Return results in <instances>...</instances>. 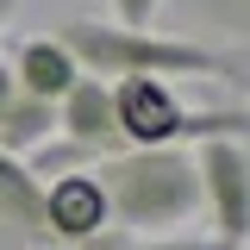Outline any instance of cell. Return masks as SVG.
<instances>
[{
  "label": "cell",
  "mask_w": 250,
  "mask_h": 250,
  "mask_svg": "<svg viewBox=\"0 0 250 250\" xmlns=\"http://www.w3.org/2000/svg\"><path fill=\"white\" fill-rule=\"evenodd\" d=\"M50 38L75 57L82 75L106 82V88L113 82H169V75H219V82L244 75V50H213V44L169 38V31H125L113 19H88V13H69Z\"/></svg>",
  "instance_id": "obj_1"
},
{
  "label": "cell",
  "mask_w": 250,
  "mask_h": 250,
  "mask_svg": "<svg viewBox=\"0 0 250 250\" xmlns=\"http://www.w3.org/2000/svg\"><path fill=\"white\" fill-rule=\"evenodd\" d=\"M100 194H106V219L113 238H169L175 225L200 213V175H194V150H119L88 169Z\"/></svg>",
  "instance_id": "obj_2"
},
{
  "label": "cell",
  "mask_w": 250,
  "mask_h": 250,
  "mask_svg": "<svg viewBox=\"0 0 250 250\" xmlns=\"http://www.w3.org/2000/svg\"><path fill=\"white\" fill-rule=\"evenodd\" d=\"M194 175H200V207L213 219V238L244 250V231H250V156H244V138H207V144H194Z\"/></svg>",
  "instance_id": "obj_3"
},
{
  "label": "cell",
  "mask_w": 250,
  "mask_h": 250,
  "mask_svg": "<svg viewBox=\"0 0 250 250\" xmlns=\"http://www.w3.org/2000/svg\"><path fill=\"white\" fill-rule=\"evenodd\" d=\"M113 125L125 150H188V106L169 82H113Z\"/></svg>",
  "instance_id": "obj_4"
},
{
  "label": "cell",
  "mask_w": 250,
  "mask_h": 250,
  "mask_svg": "<svg viewBox=\"0 0 250 250\" xmlns=\"http://www.w3.org/2000/svg\"><path fill=\"white\" fill-rule=\"evenodd\" d=\"M44 225L50 244L69 250H113V219H106V194L88 169H62L57 182H44Z\"/></svg>",
  "instance_id": "obj_5"
},
{
  "label": "cell",
  "mask_w": 250,
  "mask_h": 250,
  "mask_svg": "<svg viewBox=\"0 0 250 250\" xmlns=\"http://www.w3.org/2000/svg\"><path fill=\"white\" fill-rule=\"evenodd\" d=\"M0 250H57L44 225V182L13 156H0Z\"/></svg>",
  "instance_id": "obj_6"
},
{
  "label": "cell",
  "mask_w": 250,
  "mask_h": 250,
  "mask_svg": "<svg viewBox=\"0 0 250 250\" xmlns=\"http://www.w3.org/2000/svg\"><path fill=\"white\" fill-rule=\"evenodd\" d=\"M6 69H13V88L25 94V100H44V106H57L62 94L82 82L75 57L62 50L57 38H25V44H19V57L6 62Z\"/></svg>",
  "instance_id": "obj_7"
},
{
  "label": "cell",
  "mask_w": 250,
  "mask_h": 250,
  "mask_svg": "<svg viewBox=\"0 0 250 250\" xmlns=\"http://www.w3.org/2000/svg\"><path fill=\"white\" fill-rule=\"evenodd\" d=\"M113 250H238V244H219L213 231H169V238H125Z\"/></svg>",
  "instance_id": "obj_8"
},
{
  "label": "cell",
  "mask_w": 250,
  "mask_h": 250,
  "mask_svg": "<svg viewBox=\"0 0 250 250\" xmlns=\"http://www.w3.org/2000/svg\"><path fill=\"white\" fill-rule=\"evenodd\" d=\"M200 19H213L225 38H244V25H250V0H188Z\"/></svg>",
  "instance_id": "obj_9"
},
{
  "label": "cell",
  "mask_w": 250,
  "mask_h": 250,
  "mask_svg": "<svg viewBox=\"0 0 250 250\" xmlns=\"http://www.w3.org/2000/svg\"><path fill=\"white\" fill-rule=\"evenodd\" d=\"M106 6H113V25L150 31V19H156V6H163V0H106Z\"/></svg>",
  "instance_id": "obj_10"
},
{
  "label": "cell",
  "mask_w": 250,
  "mask_h": 250,
  "mask_svg": "<svg viewBox=\"0 0 250 250\" xmlns=\"http://www.w3.org/2000/svg\"><path fill=\"white\" fill-rule=\"evenodd\" d=\"M13 94H19V88H13V69H6V62H0V113H6V106H13Z\"/></svg>",
  "instance_id": "obj_11"
},
{
  "label": "cell",
  "mask_w": 250,
  "mask_h": 250,
  "mask_svg": "<svg viewBox=\"0 0 250 250\" xmlns=\"http://www.w3.org/2000/svg\"><path fill=\"white\" fill-rule=\"evenodd\" d=\"M13 6H19V0H0V31H6V19H13Z\"/></svg>",
  "instance_id": "obj_12"
}]
</instances>
